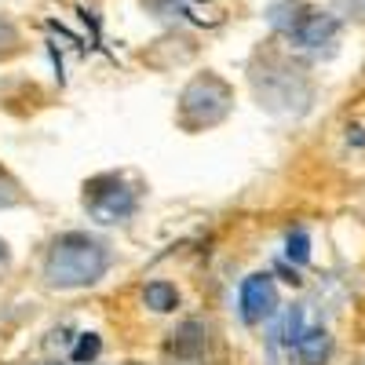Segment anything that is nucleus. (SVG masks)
Segmentation results:
<instances>
[{"instance_id":"3","label":"nucleus","mask_w":365,"mask_h":365,"mask_svg":"<svg viewBox=\"0 0 365 365\" xmlns=\"http://www.w3.org/2000/svg\"><path fill=\"white\" fill-rule=\"evenodd\" d=\"M270 22L289 37V44H296L303 51H322L340 41V19L329 11H318L311 4H299V0L289 8V15L270 11Z\"/></svg>"},{"instance_id":"7","label":"nucleus","mask_w":365,"mask_h":365,"mask_svg":"<svg viewBox=\"0 0 365 365\" xmlns=\"http://www.w3.org/2000/svg\"><path fill=\"white\" fill-rule=\"evenodd\" d=\"M299 344V358L307 361V365H322L332 351V340H329V332L314 329V332H303V336L296 340Z\"/></svg>"},{"instance_id":"10","label":"nucleus","mask_w":365,"mask_h":365,"mask_svg":"<svg viewBox=\"0 0 365 365\" xmlns=\"http://www.w3.org/2000/svg\"><path fill=\"white\" fill-rule=\"evenodd\" d=\"M15 201H22V194H19V182L0 168V208H8V205H15Z\"/></svg>"},{"instance_id":"1","label":"nucleus","mask_w":365,"mask_h":365,"mask_svg":"<svg viewBox=\"0 0 365 365\" xmlns=\"http://www.w3.org/2000/svg\"><path fill=\"white\" fill-rule=\"evenodd\" d=\"M110 267V249L99 237L88 234H63L44 259V278L55 289H81L99 282Z\"/></svg>"},{"instance_id":"8","label":"nucleus","mask_w":365,"mask_h":365,"mask_svg":"<svg viewBox=\"0 0 365 365\" xmlns=\"http://www.w3.org/2000/svg\"><path fill=\"white\" fill-rule=\"evenodd\" d=\"M22 51V34L11 19H0V58H11Z\"/></svg>"},{"instance_id":"9","label":"nucleus","mask_w":365,"mask_h":365,"mask_svg":"<svg viewBox=\"0 0 365 365\" xmlns=\"http://www.w3.org/2000/svg\"><path fill=\"white\" fill-rule=\"evenodd\" d=\"M175 289H168V285H150L146 289V303H150V307H154V311H172L175 307Z\"/></svg>"},{"instance_id":"6","label":"nucleus","mask_w":365,"mask_h":365,"mask_svg":"<svg viewBox=\"0 0 365 365\" xmlns=\"http://www.w3.org/2000/svg\"><path fill=\"white\" fill-rule=\"evenodd\" d=\"M237 303H241V318H245V322L270 318L274 311H278V289H274L270 274H252V278L241 282Z\"/></svg>"},{"instance_id":"13","label":"nucleus","mask_w":365,"mask_h":365,"mask_svg":"<svg viewBox=\"0 0 365 365\" xmlns=\"http://www.w3.org/2000/svg\"><path fill=\"white\" fill-rule=\"evenodd\" d=\"M4 267H8V249H4V241H0V274H4Z\"/></svg>"},{"instance_id":"12","label":"nucleus","mask_w":365,"mask_h":365,"mask_svg":"<svg viewBox=\"0 0 365 365\" xmlns=\"http://www.w3.org/2000/svg\"><path fill=\"white\" fill-rule=\"evenodd\" d=\"M336 4H340L347 15H358V19H365V0H336Z\"/></svg>"},{"instance_id":"4","label":"nucleus","mask_w":365,"mask_h":365,"mask_svg":"<svg viewBox=\"0 0 365 365\" xmlns=\"http://www.w3.org/2000/svg\"><path fill=\"white\" fill-rule=\"evenodd\" d=\"M256 96L270 106V110H292V106H307L311 99V84L296 66L282 63V58H267L263 70L252 73Z\"/></svg>"},{"instance_id":"2","label":"nucleus","mask_w":365,"mask_h":365,"mask_svg":"<svg viewBox=\"0 0 365 365\" xmlns=\"http://www.w3.org/2000/svg\"><path fill=\"white\" fill-rule=\"evenodd\" d=\"M234 106V91L223 77L216 73H201L194 77L179 96V120L187 128H212L230 113Z\"/></svg>"},{"instance_id":"5","label":"nucleus","mask_w":365,"mask_h":365,"mask_svg":"<svg viewBox=\"0 0 365 365\" xmlns=\"http://www.w3.org/2000/svg\"><path fill=\"white\" fill-rule=\"evenodd\" d=\"M139 197L125 182V175H99L84 187V208L99 223H125L135 212Z\"/></svg>"},{"instance_id":"11","label":"nucleus","mask_w":365,"mask_h":365,"mask_svg":"<svg viewBox=\"0 0 365 365\" xmlns=\"http://www.w3.org/2000/svg\"><path fill=\"white\" fill-rule=\"evenodd\" d=\"M289 256H296L299 263L311 256V252H307V234H299V230H296V234H289Z\"/></svg>"}]
</instances>
